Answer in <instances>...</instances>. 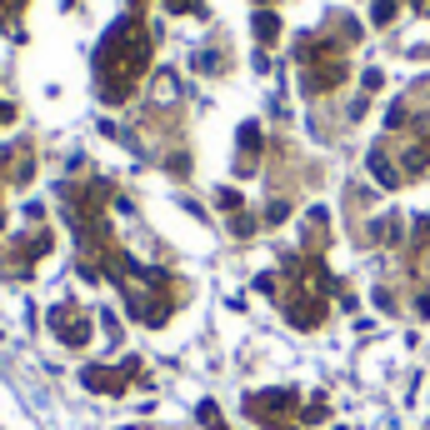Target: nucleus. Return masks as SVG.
<instances>
[{
  "mask_svg": "<svg viewBox=\"0 0 430 430\" xmlns=\"http://www.w3.org/2000/svg\"><path fill=\"white\" fill-rule=\"evenodd\" d=\"M150 50H155V35L140 16H125L105 30L100 50H95V80H100V100H125L145 66H150Z\"/></svg>",
  "mask_w": 430,
  "mask_h": 430,
  "instance_id": "1",
  "label": "nucleus"
},
{
  "mask_svg": "<svg viewBox=\"0 0 430 430\" xmlns=\"http://www.w3.org/2000/svg\"><path fill=\"white\" fill-rule=\"evenodd\" d=\"M255 30H260V40H276V35H281V20H271V16H260V20H255Z\"/></svg>",
  "mask_w": 430,
  "mask_h": 430,
  "instance_id": "4",
  "label": "nucleus"
},
{
  "mask_svg": "<svg viewBox=\"0 0 430 430\" xmlns=\"http://www.w3.org/2000/svg\"><path fill=\"white\" fill-rule=\"evenodd\" d=\"M56 331H61V340H66V345H85V340H90L85 315H80V310H70V305H61V310H56Z\"/></svg>",
  "mask_w": 430,
  "mask_h": 430,
  "instance_id": "2",
  "label": "nucleus"
},
{
  "mask_svg": "<svg viewBox=\"0 0 430 430\" xmlns=\"http://www.w3.org/2000/svg\"><path fill=\"white\" fill-rule=\"evenodd\" d=\"M6 121H11V105H6V100H0V125H6Z\"/></svg>",
  "mask_w": 430,
  "mask_h": 430,
  "instance_id": "6",
  "label": "nucleus"
},
{
  "mask_svg": "<svg viewBox=\"0 0 430 430\" xmlns=\"http://www.w3.org/2000/svg\"><path fill=\"white\" fill-rule=\"evenodd\" d=\"M395 16V0H381V6H375V25H386Z\"/></svg>",
  "mask_w": 430,
  "mask_h": 430,
  "instance_id": "5",
  "label": "nucleus"
},
{
  "mask_svg": "<svg viewBox=\"0 0 430 430\" xmlns=\"http://www.w3.org/2000/svg\"><path fill=\"white\" fill-rule=\"evenodd\" d=\"M20 11H25V0H0V25H16Z\"/></svg>",
  "mask_w": 430,
  "mask_h": 430,
  "instance_id": "3",
  "label": "nucleus"
}]
</instances>
